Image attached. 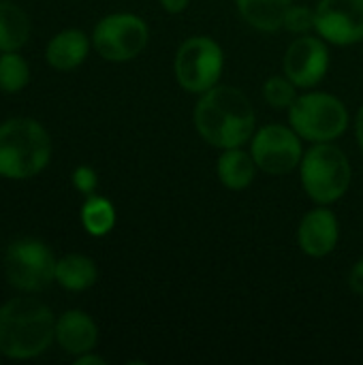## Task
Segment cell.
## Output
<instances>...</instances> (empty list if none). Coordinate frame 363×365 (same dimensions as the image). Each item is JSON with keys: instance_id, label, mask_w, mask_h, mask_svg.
<instances>
[{"instance_id": "6da1fadb", "label": "cell", "mask_w": 363, "mask_h": 365, "mask_svg": "<svg viewBox=\"0 0 363 365\" xmlns=\"http://www.w3.org/2000/svg\"><path fill=\"white\" fill-rule=\"evenodd\" d=\"M195 126L214 148H242L255 135L252 103L240 88L214 86L195 107Z\"/></svg>"}, {"instance_id": "7a4b0ae2", "label": "cell", "mask_w": 363, "mask_h": 365, "mask_svg": "<svg viewBox=\"0 0 363 365\" xmlns=\"http://www.w3.org/2000/svg\"><path fill=\"white\" fill-rule=\"evenodd\" d=\"M56 340V319L49 306L34 297H15L0 306V355L34 359Z\"/></svg>"}, {"instance_id": "3957f363", "label": "cell", "mask_w": 363, "mask_h": 365, "mask_svg": "<svg viewBox=\"0 0 363 365\" xmlns=\"http://www.w3.org/2000/svg\"><path fill=\"white\" fill-rule=\"evenodd\" d=\"M51 158L47 130L30 118H11L0 124V175L28 180L39 175Z\"/></svg>"}, {"instance_id": "277c9868", "label": "cell", "mask_w": 363, "mask_h": 365, "mask_svg": "<svg viewBox=\"0 0 363 365\" xmlns=\"http://www.w3.org/2000/svg\"><path fill=\"white\" fill-rule=\"evenodd\" d=\"M302 184L312 201L329 205L347 195L351 184V165L347 154L325 141L312 145L302 156Z\"/></svg>"}, {"instance_id": "5b68a950", "label": "cell", "mask_w": 363, "mask_h": 365, "mask_svg": "<svg viewBox=\"0 0 363 365\" xmlns=\"http://www.w3.org/2000/svg\"><path fill=\"white\" fill-rule=\"evenodd\" d=\"M289 122L302 139L325 143L338 139L347 130L349 111L344 103L332 94L308 92L297 96L289 107Z\"/></svg>"}, {"instance_id": "8992f818", "label": "cell", "mask_w": 363, "mask_h": 365, "mask_svg": "<svg viewBox=\"0 0 363 365\" xmlns=\"http://www.w3.org/2000/svg\"><path fill=\"white\" fill-rule=\"evenodd\" d=\"M4 276L21 293H39L56 280V259L39 240H17L4 252Z\"/></svg>"}, {"instance_id": "52a82bcc", "label": "cell", "mask_w": 363, "mask_h": 365, "mask_svg": "<svg viewBox=\"0 0 363 365\" xmlns=\"http://www.w3.org/2000/svg\"><path fill=\"white\" fill-rule=\"evenodd\" d=\"M225 56L220 45L210 36H190L186 38L175 56L173 68L178 83L186 92L203 94L214 88L223 75Z\"/></svg>"}, {"instance_id": "ba28073f", "label": "cell", "mask_w": 363, "mask_h": 365, "mask_svg": "<svg viewBox=\"0 0 363 365\" xmlns=\"http://www.w3.org/2000/svg\"><path fill=\"white\" fill-rule=\"evenodd\" d=\"M148 26L131 13H113L103 17L92 34L94 49L109 62H128L148 45Z\"/></svg>"}, {"instance_id": "9c48e42d", "label": "cell", "mask_w": 363, "mask_h": 365, "mask_svg": "<svg viewBox=\"0 0 363 365\" xmlns=\"http://www.w3.org/2000/svg\"><path fill=\"white\" fill-rule=\"evenodd\" d=\"M250 154L257 167L270 175H287L302 165L300 135L282 124H267L252 135Z\"/></svg>"}, {"instance_id": "30bf717a", "label": "cell", "mask_w": 363, "mask_h": 365, "mask_svg": "<svg viewBox=\"0 0 363 365\" xmlns=\"http://www.w3.org/2000/svg\"><path fill=\"white\" fill-rule=\"evenodd\" d=\"M315 28L334 45L363 41V0H321L315 9Z\"/></svg>"}, {"instance_id": "8fae6325", "label": "cell", "mask_w": 363, "mask_h": 365, "mask_svg": "<svg viewBox=\"0 0 363 365\" xmlns=\"http://www.w3.org/2000/svg\"><path fill=\"white\" fill-rule=\"evenodd\" d=\"M329 68L327 45L317 36H300L285 53V75L297 88L317 86Z\"/></svg>"}, {"instance_id": "7c38bea8", "label": "cell", "mask_w": 363, "mask_h": 365, "mask_svg": "<svg viewBox=\"0 0 363 365\" xmlns=\"http://www.w3.org/2000/svg\"><path fill=\"white\" fill-rule=\"evenodd\" d=\"M338 235H340L338 220L325 207H317V210L308 212L297 231L300 248L308 257H315V259L327 257L336 248Z\"/></svg>"}, {"instance_id": "4fadbf2b", "label": "cell", "mask_w": 363, "mask_h": 365, "mask_svg": "<svg viewBox=\"0 0 363 365\" xmlns=\"http://www.w3.org/2000/svg\"><path fill=\"white\" fill-rule=\"evenodd\" d=\"M98 329L96 323L81 310H68L56 319V342L68 355H83L96 346Z\"/></svg>"}, {"instance_id": "5bb4252c", "label": "cell", "mask_w": 363, "mask_h": 365, "mask_svg": "<svg viewBox=\"0 0 363 365\" xmlns=\"http://www.w3.org/2000/svg\"><path fill=\"white\" fill-rule=\"evenodd\" d=\"M88 49L90 41L81 30H62L47 43L45 58L49 66L58 71H71L86 60Z\"/></svg>"}, {"instance_id": "9a60e30c", "label": "cell", "mask_w": 363, "mask_h": 365, "mask_svg": "<svg viewBox=\"0 0 363 365\" xmlns=\"http://www.w3.org/2000/svg\"><path fill=\"white\" fill-rule=\"evenodd\" d=\"M240 15L257 30L274 32L285 26L291 0H235Z\"/></svg>"}, {"instance_id": "2e32d148", "label": "cell", "mask_w": 363, "mask_h": 365, "mask_svg": "<svg viewBox=\"0 0 363 365\" xmlns=\"http://www.w3.org/2000/svg\"><path fill=\"white\" fill-rule=\"evenodd\" d=\"M30 36V19L21 6L0 0V51H19Z\"/></svg>"}, {"instance_id": "e0dca14e", "label": "cell", "mask_w": 363, "mask_h": 365, "mask_svg": "<svg viewBox=\"0 0 363 365\" xmlns=\"http://www.w3.org/2000/svg\"><path fill=\"white\" fill-rule=\"evenodd\" d=\"M255 171L257 163L252 154L244 152L242 148H229L218 158V178L231 190H242L250 186V182L255 180Z\"/></svg>"}, {"instance_id": "ac0fdd59", "label": "cell", "mask_w": 363, "mask_h": 365, "mask_svg": "<svg viewBox=\"0 0 363 365\" xmlns=\"http://www.w3.org/2000/svg\"><path fill=\"white\" fill-rule=\"evenodd\" d=\"M98 278V269L90 257L66 255L56 261V282L66 291H86Z\"/></svg>"}, {"instance_id": "d6986e66", "label": "cell", "mask_w": 363, "mask_h": 365, "mask_svg": "<svg viewBox=\"0 0 363 365\" xmlns=\"http://www.w3.org/2000/svg\"><path fill=\"white\" fill-rule=\"evenodd\" d=\"M81 222H83V229L90 235L103 237L116 225V210L107 199L90 195L86 199V203L81 205Z\"/></svg>"}, {"instance_id": "ffe728a7", "label": "cell", "mask_w": 363, "mask_h": 365, "mask_svg": "<svg viewBox=\"0 0 363 365\" xmlns=\"http://www.w3.org/2000/svg\"><path fill=\"white\" fill-rule=\"evenodd\" d=\"M30 81L28 62L17 51H2L0 56V90L6 94L21 92Z\"/></svg>"}, {"instance_id": "44dd1931", "label": "cell", "mask_w": 363, "mask_h": 365, "mask_svg": "<svg viewBox=\"0 0 363 365\" xmlns=\"http://www.w3.org/2000/svg\"><path fill=\"white\" fill-rule=\"evenodd\" d=\"M295 88H297V86H295L289 77L276 75V77H270V79L265 81V86H263V96H265V101H267L272 107H276V109H289V107L293 105V101L297 98Z\"/></svg>"}, {"instance_id": "7402d4cb", "label": "cell", "mask_w": 363, "mask_h": 365, "mask_svg": "<svg viewBox=\"0 0 363 365\" xmlns=\"http://www.w3.org/2000/svg\"><path fill=\"white\" fill-rule=\"evenodd\" d=\"M289 32H308L310 28H315V11H310L308 6H293L289 9L287 17H285V26Z\"/></svg>"}, {"instance_id": "603a6c76", "label": "cell", "mask_w": 363, "mask_h": 365, "mask_svg": "<svg viewBox=\"0 0 363 365\" xmlns=\"http://www.w3.org/2000/svg\"><path fill=\"white\" fill-rule=\"evenodd\" d=\"M73 186L79 190V192H83L86 197H90V195H94V190H96V186H98V178H96V171L94 169H90V167H77L75 171H73Z\"/></svg>"}, {"instance_id": "cb8c5ba5", "label": "cell", "mask_w": 363, "mask_h": 365, "mask_svg": "<svg viewBox=\"0 0 363 365\" xmlns=\"http://www.w3.org/2000/svg\"><path fill=\"white\" fill-rule=\"evenodd\" d=\"M349 284L353 289V293L362 295L363 297V259L355 263V267L351 269V276H349Z\"/></svg>"}, {"instance_id": "d4e9b609", "label": "cell", "mask_w": 363, "mask_h": 365, "mask_svg": "<svg viewBox=\"0 0 363 365\" xmlns=\"http://www.w3.org/2000/svg\"><path fill=\"white\" fill-rule=\"evenodd\" d=\"M188 2L190 0H160V4L167 13H182L188 6Z\"/></svg>"}, {"instance_id": "484cf974", "label": "cell", "mask_w": 363, "mask_h": 365, "mask_svg": "<svg viewBox=\"0 0 363 365\" xmlns=\"http://www.w3.org/2000/svg\"><path fill=\"white\" fill-rule=\"evenodd\" d=\"M75 365H105V359L98 357V355H90V353H83L75 359Z\"/></svg>"}, {"instance_id": "4316f807", "label": "cell", "mask_w": 363, "mask_h": 365, "mask_svg": "<svg viewBox=\"0 0 363 365\" xmlns=\"http://www.w3.org/2000/svg\"><path fill=\"white\" fill-rule=\"evenodd\" d=\"M355 128H357V141H359L363 152V107L359 109V113H357V124H355Z\"/></svg>"}]
</instances>
